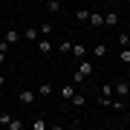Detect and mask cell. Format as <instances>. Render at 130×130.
I'll list each match as a JSON object with an SVG mask.
<instances>
[{
	"instance_id": "obj_1",
	"label": "cell",
	"mask_w": 130,
	"mask_h": 130,
	"mask_svg": "<svg viewBox=\"0 0 130 130\" xmlns=\"http://www.w3.org/2000/svg\"><path fill=\"white\" fill-rule=\"evenodd\" d=\"M93 70H95V64H93V61L81 58V61H78V70L72 72V81H75V84H81L84 78H87V75H93Z\"/></svg>"
},
{
	"instance_id": "obj_2",
	"label": "cell",
	"mask_w": 130,
	"mask_h": 130,
	"mask_svg": "<svg viewBox=\"0 0 130 130\" xmlns=\"http://www.w3.org/2000/svg\"><path fill=\"white\" fill-rule=\"evenodd\" d=\"M113 90H116V95L127 98V95H130V81H116V84H113Z\"/></svg>"
},
{
	"instance_id": "obj_3",
	"label": "cell",
	"mask_w": 130,
	"mask_h": 130,
	"mask_svg": "<svg viewBox=\"0 0 130 130\" xmlns=\"http://www.w3.org/2000/svg\"><path fill=\"white\" fill-rule=\"evenodd\" d=\"M35 98H38V95H35V90H20V95H18V101H20V104H32Z\"/></svg>"
},
{
	"instance_id": "obj_4",
	"label": "cell",
	"mask_w": 130,
	"mask_h": 130,
	"mask_svg": "<svg viewBox=\"0 0 130 130\" xmlns=\"http://www.w3.org/2000/svg\"><path fill=\"white\" fill-rule=\"evenodd\" d=\"M70 55H72L75 61H81L84 55H87V49H84V46H81V43H72V52H70Z\"/></svg>"
},
{
	"instance_id": "obj_5",
	"label": "cell",
	"mask_w": 130,
	"mask_h": 130,
	"mask_svg": "<svg viewBox=\"0 0 130 130\" xmlns=\"http://www.w3.org/2000/svg\"><path fill=\"white\" fill-rule=\"evenodd\" d=\"M104 26H119V14L116 12H107L104 14Z\"/></svg>"
},
{
	"instance_id": "obj_6",
	"label": "cell",
	"mask_w": 130,
	"mask_h": 130,
	"mask_svg": "<svg viewBox=\"0 0 130 130\" xmlns=\"http://www.w3.org/2000/svg\"><path fill=\"white\" fill-rule=\"evenodd\" d=\"M38 49H41V55H49V52H52V43L46 41V38H41V41H38Z\"/></svg>"
},
{
	"instance_id": "obj_7",
	"label": "cell",
	"mask_w": 130,
	"mask_h": 130,
	"mask_svg": "<svg viewBox=\"0 0 130 130\" xmlns=\"http://www.w3.org/2000/svg\"><path fill=\"white\" fill-rule=\"evenodd\" d=\"M38 32H41V29H23V38L29 43H38Z\"/></svg>"
},
{
	"instance_id": "obj_8",
	"label": "cell",
	"mask_w": 130,
	"mask_h": 130,
	"mask_svg": "<svg viewBox=\"0 0 130 130\" xmlns=\"http://www.w3.org/2000/svg\"><path fill=\"white\" fill-rule=\"evenodd\" d=\"M52 93H55V87H52V84H41V87H38V95H43V98L52 95Z\"/></svg>"
},
{
	"instance_id": "obj_9",
	"label": "cell",
	"mask_w": 130,
	"mask_h": 130,
	"mask_svg": "<svg viewBox=\"0 0 130 130\" xmlns=\"http://www.w3.org/2000/svg\"><path fill=\"white\" fill-rule=\"evenodd\" d=\"M90 23H93V26H104V14H98V12H90Z\"/></svg>"
},
{
	"instance_id": "obj_10",
	"label": "cell",
	"mask_w": 130,
	"mask_h": 130,
	"mask_svg": "<svg viewBox=\"0 0 130 130\" xmlns=\"http://www.w3.org/2000/svg\"><path fill=\"white\" fill-rule=\"evenodd\" d=\"M20 35H23V32H18V29H9V32H6V41H9V43H18V41H20Z\"/></svg>"
},
{
	"instance_id": "obj_11",
	"label": "cell",
	"mask_w": 130,
	"mask_h": 130,
	"mask_svg": "<svg viewBox=\"0 0 130 130\" xmlns=\"http://www.w3.org/2000/svg\"><path fill=\"white\" fill-rule=\"evenodd\" d=\"M90 55H93V58H104V55H107V46H104V43H98V46H93Z\"/></svg>"
},
{
	"instance_id": "obj_12",
	"label": "cell",
	"mask_w": 130,
	"mask_h": 130,
	"mask_svg": "<svg viewBox=\"0 0 130 130\" xmlns=\"http://www.w3.org/2000/svg\"><path fill=\"white\" fill-rule=\"evenodd\" d=\"M46 12L49 14H58L61 12V3H58V0H46Z\"/></svg>"
},
{
	"instance_id": "obj_13",
	"label": "cell",
	"mask_w": 130,
	"mask_h": 130,
	"mask_svg": "<svg viewBox=\"0 0 130 130\" xmlns=\"http://www.w3.org/2000/svg\"><path fill=\"white\" fill-rule=\"evenodd\" d=\"M61 95H64V98H72L75 95V87H72V84H64V87H61Z\"/></svg>"
},
{
	"instance_id": "obj_14",
	"label": "cell",
	"mask_w": 130,
	"mask_h": 130,
	"mask_svg": "<svg viewBox=\"0 0 130 130\" xmlns=\"http://www.w3.org/2000/svg\"><path fill=\"white\" fill-rule=\"evenodd\" d=\"M113 93H116L113 84H104V87H101V98H113Z\"/></svg>"
},
{
	"instance_id": "obj_15",
	"label": "cell",
	"mask_w": 130,
	"mask_h": 130,
	"mask_svg": "<svg viewBox=\"0 0 130 130\" xmlns=\"http://www.w3.org/2000/svg\"><path fill=\"white\" fill-rule=\"evenodd\" d=\"M119 61H121V64H127V67H130V49H127V46H124V49L119 52Z\"/></svg>"
},
{
	"instance_id": "obj_16",
	"label": "cell",
	"mask_w": 130,
	"mask_h": 130,
	"mask_svg": "<svg viewBox=\"0 0 130 130\" xmlns=\"http://www.w3.org/2000/svg\"><path fill=\"white\" fill-rule=\"evenodd\" d=\"M75 18H78L81 23H87V20H90V12H87V9H78V12H75Z\"/></svg>"
},
{
	"instance_id": "obj_17",
	"label": "cell",
	"mask_w": 130,
	"mask_h": 130,
	"mask_svg": "<svg viewBox=\"0 0 130 130\" xmlns=\"http://www.w3.org/2000/svg\"><path fill=\"white\" fill-rule=\"evenodd\" d=\"M70 101H72V107H84V101H87V98H84V95H78V93H75V95L70 98Z\"/></svg>"
},
{
	"instance_id": "obj_18",
	"label": "cell",
	"mask_w": 130,
	"mask_h": 130,
	"mask_svg": "<svg viewBox=\"0 0 130 130\" xmlns=\"http://www.w3.org/2000/svg\"><path fill=\"white\" fill-rule=\"evenodd\" d=\"M12 124V116L9 113H0V127H9Z\"/></svg>"
},
{
	"instance_id": "obj_19",
	"label": "cell",
	"mask_w": 130,
	"mask_h": 130,
	"mask_svg": "<svg viewBox=\"0 0 130 130\" xmlns=\"http://www.w3.org/2000/svg\"><path fill=\"white\" fill-rule=\"evenodd\" d=\"M41 32H43V35H52V32H55V26H52V23H41Z\"/></svg>"
},
{
	"instance_id": "obj_20",
	"label": "cell",
	"mask_w": 130,
	"mask_h": 130,
	"mask_svg": "<svg viewBox=\"0 0 130 130\" xmlns=\"http://www.w3.org/2000/svg\"><path fill=\"white\" fill-rule=\"evenodd\" d=\"M43 127H46V121H43V119H35V121H32V130H43Z\"/></svg>"
},
{
	"instance_id": "obj_21",
	"label": "cell",
	"mask_w": 130,
	"mask_h": 130,
	"mask_svg": "<svg viewBox=\"0 0 130 130\" xmlns=\"http://www.w3.org/2000/svg\"><path fill=\"white\" fill-rule=\"evenodd\" d=\"M119 43H121V46H127V43H130V35L121 32V35H119Z\"/></svg>"
},
{
	"instance_id": "obj_22",
	"label": "cell",
	"mask_w": 130,
	"mask_h": 130,
	"mask_svg": "<svg viewBox=\"0 0 130 130\" xmlns=\"http://www.w3.org/2000/svg\"><path fill=\"white\" fill-rule=\"evenodd\" d=\"M23 127V121H18V119H12V124H9V130H20Z\"/></svg>"
},
{
	"instance_id": "obj_23",
	"label": "cell",
	"mask_w": 130,
	"mask_h": 130,
	"mask_svg": "<svg viewBox=\"0 0 130 130\" xmlns=\"http://www.w3.org/2000/svg\"><path fill=\"white\" fill-rule=\"evenodd\" d=\"M3 61H6V52H3V49H0V67H3Z\"/></svg>"
},
{
	"instance_id": "obj_24",
	"label": "cell",
	"mask_w": 130,
	"mask_h": 130,
	"mask_svg": "<svg viewBox=\"0 0 130 130\" xmlns=\"http://www.w3.org/2000/svg\"><path fill=\"white\" fill-rule=\"evenodd\" d=\"M127 78H130V70H127Z\"/></svg>"
}]
</instances>
